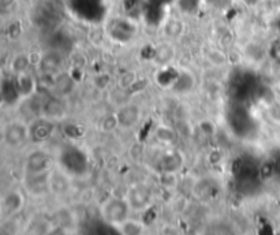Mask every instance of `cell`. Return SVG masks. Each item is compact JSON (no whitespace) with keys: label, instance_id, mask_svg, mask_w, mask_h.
Returning <instances> with one entry per match:
<instances>
[{"label":"cell","instance_id":"1","mask_svg":"<svg viewBox=\"0 0 280 235\" xmlns=\"http://www.w3.org/2000/svg\"><path fill=\"white\" fill-rule=\"evenodd\" d=\"M131 208L127 203L126 197L121 199V197H110L107 199L100 207V215L103 220L106 222L111 227H116L125 220L130 218Z\"/></svg>","mask_w":280,"mask_h":235},{"label":"cell","instance_id":"2","mask_svg":"<svg viewBox=\"0 0 280 235\" xmlns=\"http://www.w3.org/2000/svg\"><path fill=\"white\" fill-rule=\"evenodd\" d=\"M59 168L65 171L70 177L84 175L88 170V158L79 148L67 146L63 148L59 156Z\"/></svg>","mask_w":280,"mask_h":235},{"label":"cell","instance_id":"3","mask_svg":"<svg viewBox=\"0 0 280 235\" xmlns=\"http://www.w3.org/2000/svg\"><path fill=\"white\" fill-rule=\"evenodd\" d=\"M30 140L29 126L24 122L12 121L4 126L3 141L10 148H19Z\"/></svg>","mask_w":280,"mask_h":235},{"label":"cell","instance_id":"4","mask_svg":"<svg viewBox=\"0 0 280 235\" xmlns=\"http://www.w3.org/2000/svg\"><path fill=\"white\" fill-rule=\"evenodd\" d=\"M126 200L129 205H130L131 211H145L146 208L149 207L153 200L152 191L146 185L142 183H137L129 189L126 194Z\"/></svg>","mask_w":280,"mask_h":235},{"label":"cell","instance_id":"5","mask_svg":"<svg viewBox=\"0 0 280 235\" xmlns=\"http://www.w3.org/2000/svg\"><path fill=\"white\" fill-rule=\"evenodd\" d=\"M53 160L44 150H36L28 156L25 163L26 174H47L53 170Z\"/></svg>","mask_w":280,"mask_h":235},{"label":"cell","instance_id":"6","mask_svg":"<svg viewBox=\"0 0 280 235\" xmlns=\"http://www.w3.org/2000/svg\"><path fill=\"white\" fill-rule=\"evenodd\" d=\"M252 119V115L242 106L231 108V114L228 115V123L231 125L232 131L238 135H245L252 130L250 129V126H253Z\"/></svg>","mask_w":280,"mask_h":235},{"label":"cell","instance_id":"7","mask_svg":"<svg viewBox=\"0 0 280 235\" xmlns=\"http://www.w3.org/2000/svg\"><path fill=\"white\" fill-rule=\"evenodd\" d=\"M25 189L34 197H41L49 190V172L47 174H26Z\"/></svg>","mask_w":280,"mask_h":235},{"label":"cell","instance_id":"8","mask_svg":"<svg viewBox=\"0 0 280 235\" xmlns=\"http://www.w3.org/2000/svg\"><path fill=\"white\" fill-rule=\"evenodd\" d=\"M53 121L41 116L29 125V131H30V140L33 142H45L53 133Z\"/></svg>","mask_w":280,"mask_h":235},{"label":"cell","instance_id":"9","mask_svg":"<svg viewBox=\"0 0 280 235\" xmlns=\"http://www.w3.org/2000/svg\"><path fill=\"white\" fill-rule=\"evenodd\" d=\"M110 34L116 43H126L135 34V26L125 18L114 19V22L111 24Z\"/></svg>","mask_w":280,"mask_h":235},{"label":"cell","instance_id":"10","mask_svg":"<svg viewBox=\"0 0 280 235\" xmlns=\"http://www.w3.org/2000/svg\"><path fill=\"white\" fill-rule=\"evenodd\" d=\"M70 189V175L62 168L49 172V190L55 194H65Z\"/></svg>","mask_w":280,"mask_h":235},{"label":"cell","instance_id":"11","mask_svg":"<svg viewBox=\"0 0 280 235\" xmlns=\"http://www.w3.org/2000/svg\"><path fill=\"white\" fill-rule=\"evenodd\" d=\"M25 199L24 193L19 190L8 191L7 194L3 197V211L6 215H14L24 208Z\"/></svg>","mask_w":280,"mask_h":235},{"label":"cell","instance_id":"12","mask_svg":"<svg viewBox=\"0 0 280 235\" xmlns=\"http://www.w3.org/2000/svg\"><path fill=\"white\" fill-rule=\"evenodd\" d=\"M66 110L65 106L62 104V102L59 99H47L44 103H43V107H41V116L47 118V119H51V121H57L61 119L62 116H65Z\"/></svg>","mask_w":280,"mask_h":235},{"label":"cell","instance_id":"13","mask_svg":"<svg viewBox=\"0 0 280 235\" xmlns=\"http://www.w3.org/2000/svg\"><path fill=\"white\" fill-rule=\"evenodd\" d=\"M14 80H15L16 88H18V92H19L21 97L22 99L32 97L33 93H34V90H36V81H34V78L26 71V73H21L14 75Z\"/></svg>","mask_w":280,"mask_h":235},{"label":"cell","instance_id":"14","mask_svg":"<svg viewBox=\"0 0 280 235\" xmlns=\"http://www.w3.org/2000/svg\"><path fill=\"white\" fill-rule=\"evenodd\" d=\"M139 118V111L137 107L134 106H127L123 107L122 110L119 111L118 115H116V119H118V125L123 126V127H130L138 121Z\"/></svg>","mask_w":280,"mask_h":235},{"label":"cell","instance_id":"15","mask_svg":"<svg viewBox=\"0 0 280 235\" xmlns=\"http://www.w3.org/2000/svg\"><path fill=\"white\" fill-rule=\"evenodd\" d=\"M115 228L118 230L121 235H144V231H145V227H144V224L141 222L130 219V218Z\"/></svg>","mask_w":280,"mask_h":235},{"label":"cell","instance_id":"16","mask_svg":"<svg viewBox=\"0 0 280 235\" xmlns=\"http://www.w3.org/2000/svg\"><path fill=\"white\" fill-rule=\"evenodd\" d=\"M61 63L62 59L57 52H48L44 56L43 62H41L43 70L47 71V73H53V71H56L57 67L61 66Z\"/></svg>","mask_w":280,"mask_h":235},{"label":"cell","instance_id":"17","mask_svg":"<svg viewBox=\"0 0 280 235\" xmlns=\"http://www.w3.org/2000/svg\"><path fill=\"white\" fill-rule=\"evenodd\" d=\"M29 67V59L25 55H19V56H15L11 61V66H10V69H11V73L14 75L21 73H26L28 71Z\"/></svg>","mask_w":280,"mask_h":235},{"label":"cell","instance_id":"18","mask_svg":"<svg viewBox=\"0 0 280 235\" xmlns=\"http://www.w3.org/2000/svg\"><path fill=\"white\" fill-rule=\"evenodd\" d=\"M267 116L271 122L280 125V100H272L267 106Z\"/></svg>","mask_w":280,"mask_h":235},{"label":"cell","instance_id":"19","mask_svg":"<svg viewBox=\"0 0 280 235\" xmlns=\"http://www.w3.org/2000/svg\"><path fill=\"white\" fill-rule=\"evenodd\" d=\"M156 137L162 142H172L176 138V134L168 126H160V127H157V131H156Z\"/></svg>","mask_w":280,"mask_h":235},{"label":"cell","instance_id":"20","mask_svg":"<svg viewBox=\"0 0 280 235\" xmlns=\"http://www.w3.org/2000/svg\"><path fill=\"white\" fill-rule=\"evenodd\" d=\"M242 2L248 4V6H254V4L258 3V0H242Z\"/></svg>","mask_w":280,"mask_h":235},{"label":"cell","instance_id":"21","mask_svg":"<svg viewBox=\"0 0 280 235\" xmlns=\"http://www.w3.org/2000/svg\"><path fill=\"white\" fill-rule=\"evenodd\" d=\"M279 88H280V80H279Z\"/></svg>","mask_w":280,"mask_h":235}]
</instances>
